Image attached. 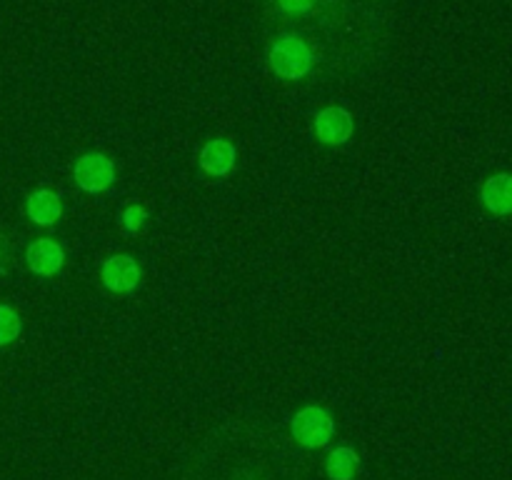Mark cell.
<instances>
[{"instance_id": "obj_12", "label": "cell", "mask_w": 512, "mask_h": 480, "mask_svg": "<svg viewBox=\"0 0 512 480\" xmlns=\"http://www.w3.org/2000/svg\"><path fill=\"white\" fill-rule=\"evenodd\" d=\"M120 223H123V228L128 230L130 235L140 233V230L145 228V223H148V210H145L143 203H130L128 208L120 213Z\"/></svg>"}, {"instance_id": "obj_10", "label": "cell", "mask_w": 512, "mask_h": 480, "mask_svg": "<svg viewBox=\"0 0 512 480\" xmlns=\"http://www.w3.org/2000/svg\"><path fill=\"white\" fill-rule=\"evenodd\" d=\"M360 470V455L350 445H338L325 458V473L330 480H355Z\"/></svg>"}, {"instance_id": "obj_13", "label": "cell", "mask_w": 512, "mask_h": 480, "mask_svg": "<svg viewBox=\"0 0 512 480\" xmlns=\"http://www.w3.org/2000/svg\"><path fill=\"white\" fill-rule=\"evenodd\" d=\"M280 8L290 15H300V13H308L310 8L315 5V0H278Z\"/></svg>"}, {"instance_id": "obj_1", "label": "cell", "mask_w": 512, "mask_h": 480, "mask_svg": "<svg viewBox=\"0 0 512 480\" xmlns=\"http://www.w3.org/2000/svg\"><path fill=\"white\" fill-rule=\"evenodd\" d=\"M270 70H273L278 78L285 80H300L313 70V50L308 48L303 38L298 35H280L273 45H270L268 53Z\"/></svg>"}, {"instance_id": "obj_6", "label": "cell", "mask_w": 512, "mask_h": 480, "mask_svg": "<svg viewBox=\"0 0 512 480\" xmlns=\"http://www.w3.org/2000/svg\"><path fill=\"white\" fill-rule=\"evenodd\" d=\"M25 263L35 275L53 278L65 265V248L53 238H38L25 250Z\"/></svg>"}, {"instance_id": "obj_14", "label": "cell", "mask_w": 512, "mask_h": 480, "mask_svg": "<svg viewBox=\"0 0 512 480\" xmlns=\"http://www.w3.org/2000/svg\"><path fill=\"white\" fill-rule=\"evenodd\" d=\"M10 255V243L3 233H0V260H8Z\"/></svg>"}, {"instance_id": "obj_8", "label": "cell", "mask_w": 512, "mask_h": 480, "mask_svg": "<svg viewBox=\"0 0 512 480\" xmlns=\"http://www.w3.org/2000/svg\"><path fill=\"white\" fill-rule=\"evenodd\" d=\"M25 213L40 228H48V225H55L63 215V200L55 190L50 188H38L28 195L25 200Z\"/></svg>"}, {"instance_id": "obj_7", "label": "cell", "mask_w": 512, "mask_h": 480, "mask_svg": "<svg viewBox=\"0 0 512 480\" xmlns=\"http://www.w3.org/2000/svg\"><path fill=\"white\" fill-rule=\"evenodd\" d=\"M235 160H238V150H235V145L225 138L208 140V143L200 148V155H198L200 168H203L208 175H213V178H223V175H228L230 170L235 168Z\"/></svg>"}, {"instance_id": "obj_4", "label": "cell", "mask_w": 512, "mask_h": 480, "mask_svg": "<svg viewBox=\"0 0 512 480\" xmlns=\"http://www.w3.org/2000/svg\"><path fill=\"white\" fill-rule=\"evenodd\" d=\"M100 280H103L105 288L115 295H128L133 293L135 288L143 280V268L138 265V260L133 255H110V258L103 260L100 265Z\"/></svg>"}, {"instance_id": "obj_9", "label": "cell", "mask_w": 512, "mask_h": 480, "mask_svg": "<svg viewBox=\"0 0 512 480\" xmlns=\"http://www.w3.org/2000/svg\"><path fill=\"white\" fill-rule=\"evenodd\" d=\"M480 200L493 215H512V173L490 175L480 188Z\"/></svg>"}, {"instance_id": "obj_11", "label": "cell", "mask_w": 512, "mask_h": 480, "mask_svg": "<svg viewBox=\"0 0 512 480\" xmlns=\"http://www.w3.org/2000/svg\"><path fill=\"white\" fill-rule=\"evenodd\" d=\"M20 330H23V320L18 310L13 305L0 303V348L13 345L20 338Z\"/></svg>"}, {"instance_id": "obj_3", "label": "cell", "mask_w": 512, "mask_h": 480, "mask_svg": "<svg viewBox=\"0 0 512 480\" xmlns=\"http://www.w3.org/2000/svg\"><path fill=\"white\" fill-rule=\"evenodd\" d=\"M115 163L105 153H85L75 160L73 180L85 193H105L115 183Z\"/></svg>"}, {"instance_id": "obj_5", "label": "cell", "mask_w": 512, "mask_h": 480, "mask_svg": "<svg viewBox=\"0 0 512 480\" xmlns=\"http://www.w3.org/2000/svg\"><path fill=\"white\" fill-rule=\"evenodd\" d=\"M313 130L323 145H345L355 133V120L340 105H328L313 118Z\"/></svg>"}, {"instance_id": "obj_2", "label": "cell", "mask_w": 512, "mask_h": 480, "mask_svg": "<svg viewBox=\"0 0 512 480\" xmlns=\"http://www.w3.org/2000/svg\"><path fill=\"white\" fill-rule=\"evenodd\" d=\"M290 435L308 450L325 448L335 435V418L323 405H305L290 420Z\"/></svg>"}]
</instances>
